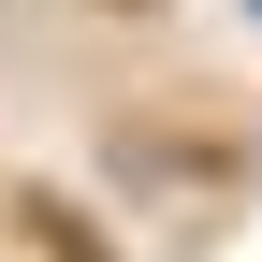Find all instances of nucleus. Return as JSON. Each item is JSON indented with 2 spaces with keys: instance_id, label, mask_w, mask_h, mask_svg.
<instances>
[{
  "instance_id": "obj_1",
  "label": "nucleus",
  "mask_w": 262,
  "mask_h": 262,
  "mask_svg": "<svg viewBox=\"0 0 262 262\" xmlns=\"http://www.w3.org/2000/svg\"><path fill=\"white\" fill-rule=\"evenodd\" d=\"M15 219H29V233H44L58 262H102V233H88V219H73V204H58V189H44V175H29V189H15Z\"/></svg>"
},
{
  "instance_id": "obj_2",
  "label": "nucleus",
  "mask_w": 262,
  "mask_h": 262,
  "mask_svg": "<svg viewBox=\"0 0 262 262\" xmlns=\"http://www.w3.org/2000/svg\"><path fill=\"white\" fill-rule=\"evenodd\" d=\"M117 15H146V0H117Z\"/></svg>"
}]
</instances>
